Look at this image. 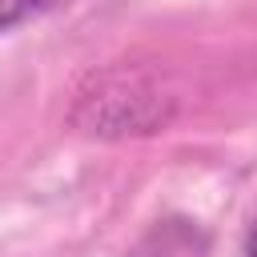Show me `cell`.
<instances>
[{
    "mask_svg": "<svg viewBox=\"0 0 257 257\" xmlns=\"http://www.w3.org/2000/svg\"><path fill=\"white\" fill-rule=\"evenodd\" d=\"M245 257H257V225H253V233H249V241H245Z\"/></svg>",
    "mask_w": 257,
    "mask_h": 257,
    "instance_id": "obj_3",
    "label": "cell"
},
{
    "mask_svg": "<svg viewBox=\"0 0 257 257\" xmlns=\"http://www.w3.org/2000/svg\"><path fill=\"white\" fill-rule=\"evenodd\" d=\"M52 4H60V0H0V32L16 28L20 20H28V16H36Z\"/></svg>",
    "mask_w": 257,
    "mask_h": 257,
    "instance_id": "obj_2",
    "label": "cell"
},
{
    "mask_svg": "<svg viewBox=\"0 0 257 257\" xmlns=\"http://www.w3.org/2000/svg\"><path fill=\"white\" fill-rule=\"evenodd\" d=\"M169 120V104L161 88L137 72H104L92 76V88L76 96L72 124L100 137H124V133H153Z\"/></svg>",
    "mask_w": 257,
    "mask_h": 257,
    "instance_id": "obj_1",
    "label": "cell"
}]
</instances>
